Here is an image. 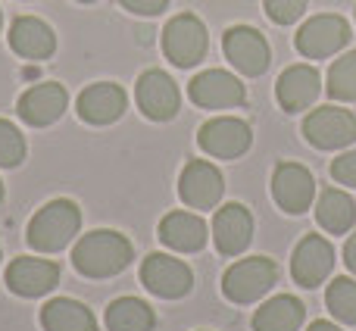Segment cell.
I'll return each instance as SVG.
<instances>
[{
    "instance_id": "obj_1",
    "label": "cell",
    "mask_w": 356,
    "mask_h": 331,
    "mask_svg": "<svg viewBox=\"0 0 356 331\" xmlns=\"http://www.w3.org/2000/svg\"><path fill=\"white\" fill-rule=\"evenodd\" d=\"M135 259L131 241L110 228H97V232L85 234L72 250V263L81 275L88 278H110L119 275L125 266Z\"/></svg>"
},
{
    "instance_id": "obj_2",
    "label": "cell",
    "mask_w": 356,
    "mask_h": 331,
    "mask_svg": "<svg viewBox=\"0 0 356 331\" xmlns=\"http://www.w3.org/2000/svg\"><path fill=\"white\" fill-rule=\"evenodd\" d=\"M79 228H81V209L72 200H50L47 207H41L31 216L25 241L41 253H56L79 234Z\"/></svg>"
},
{
    "instance_id": "obj_3",
    "label": "cell",
    "mask_w": 356,
    "mask_h": 331,
    "mask_svg": "<svg viewBox=\"0 0 356 331\" xmlns=\"http://www.w3.org/2000/svg\"><path fill=\"white\" fill-rule=\"evenodd\" d=\"M278 282V266L269 257H250L234 263L222 278V294L232 303H253L259 297H266V291H272V284Z\"/></svg>"
},
{
    "instance_id": "obj_4",
    "label": "cell",
    "mask_w": 356,
    "mask_h": 331,
    "mask_svg": "<svg viewBox=\"0 0 356 331\" xmlns=\"http://www.w3.org/2000/svg\"><path fill=\"white\" fill-rule=\"evenodd\" d=\"M207 25L191 13H181L163 31V54L178 69H191L207 56Z\"/></svg>"
},
{
    "instance_id": "obj_5",
    "label": "cell",
    "mask_w": 356,
    "mask_h": 331,
    "mask_svg": "<svg viewBox=\"0 0 356 331\" xmlns=\"http://www.w3.org/2000/svg\"><path fill=\"white\" fill-rule=\"evenodd\" d=\"M350 38L353 35H350L347 19L334 16V13H322V16H313L309 22H303L294 44L307 60H325V56L338 54L341 47H347Z\"/></svg>"
},
{
    "instance_id": "obj_6",
    "label": "cell",
    "mask_w": 356,
    "mask_h": 331,
    "mask_svg": "<svg viewBox=\"0 0 356 331\" xmlns=\"http://www.w3.org/2000/svg\"><path fill=\"white\" fill-rule=\"evenodd\" d=\"M303 135L319 150H341L356 141V116L341 106H319L307 116Z\"/></svg>"
},
{
    "instance_id": "obj_7",
    "label": "cell",
    "mask_w": 356,
    "mask_h": 331,
    "mask_svg": "<svg viewBox=\"0 0 356 331\" xmlns=\"http://www.w3.org/2000/svg\"><path fill=\"white\" fill-rule=\"evenodd\" d=\"M222 47H225V56L234 69H241V75H263L272 63V50L266 44V38L259 35L250 25H232L222 38Z\"/></svg>"
},
{
    "instance_id": "obj_8",
    "label": "cell",
    "mask_w": 356,
    "mask_h": 331,
    "mask_svg": "<svg viewBox=\"0 0 356 331\" xmlns=\"http://www.w3.org/2000/svg\"><path fill=\"white\" fill-rule=\"evenodd\" d=\"M253 141V131L244 119L234 116H216L209 119L207 125L197 135V144H200L203 154L216 156V160H234V156L247 154Z\"/></svg>"
},
{
    "instance_id": "obj_9",
    "label": "cell",
    "mask_w": 356,
    "mask_h": 331,
    "mask_svg": "<svg viewBox=\"0 0 356 331\" xmlns=\"http://www.w3.org/2000/svg\"><path fill=\"white\" fill-rule=\"evenodd\" d=\"M272 197L275 203L291 216H300L313 207L316 200V178L307 166L300 163H282L272 172Z\"/></svg>"
},
{
    "instance_id": "obj_10",
    "label": "cell",
    "mask_w": 356,
    "mask_h": 331,
    "mask_svg": "<svg viewBox=\"0 0 356 331\" xmlns=\"http://www.w3.org/2000/svg\"><path fill=\"white\" fill-rule=\"evenodd\" d=\"M141 282L150 294L163 297V300H178L191 291L194 275L181 259L166 257V253H150L141 263Z\"/></svg>"
},
{
    "instance_id": "obj_11",
    "label": "cell",
    "mask_w": 356,
    "mask_h": 331,
    "mask_svg": "<svg viewBox=\"0 0 356 331\" xmlns=\"http://www.w3.org/2000/svg\"><path fill=\"white\" fill-rule=\"evenodd\" d=\"M225 194V178L207 160H191L178 178V197L191 209H213Z\"/></svg>"
},
{
    "instance_id": "obj_12",
    "label": "cell",
    "mask_w": 356,
    "mask_h": 331,
    "mask_svg": "<svg viewBox=\"0 0 356 331\" xmlns=\"http://www.w3.org/2000/svg\"><path fill=\"white\" fill-rule=\"evenodd\" d=\"M188 94L197 106L203 110H225V106L244 104V85L238 75L225 72V69H207V72L194 75L188 85Z\"/></svg>"
},
{
    "instance_id": "obj_13",
    "label": "cell",
    "mask_w": 356,
    "mask_h": 331,
    "mask_svg": "<svg viewBox=\"0 0 356 331\" xmlns=\"http://www.w3.org/2000/svg\"><path fill=\"white\" fill-rule=\"evenodd\" d=\"M135 97H138L141 113L147 119H154V122H169V119H175L178 100H181L175 81L169 79L166 72H160V69H147V72L138 79Z\"/></svg>"
},
{
    "instance_id": "obj_14",
    "label": "cell",
    "mask_w": 356,
    "mask_h": 331,
    "mask_svg": "<svg viewBox=\"0 0 356 331\" xmlns=\"http://www.w3.org/2000/svg\"><path fill=\"white\" fill-rule=\"evenodd\" d=\"M334 269V247L319 234H307L297 244L294 259H291V275L300 288H316L322 284Z\"/></svg>"
},
{
    "instance_id": "obj_15",
    "label": "cell",
    "mask_w": 356,
    "mask_h": 331,
    "mask_svg": "<svg viewBox=\"0 0 356 331\" xmlns=\"http://www.w3.org/2000/svg\"><path fill=\"white\" fill-rule=\"evenodd\" d=\"M6 284L19 297H41L60 284V266L38 257H19L6 269Z\"/></svg>"
},
{
    "instance_id": "obj_16",
    "label": "cell",
    "mask_w": 356,
    "mask_h": 331,
    "mask_svg": "<svg viewBox=\"0 0 356 331\" xmlns=\"http://www.w3.org/2000/svg\"><path fill=\"white\" fill-rule=\"evenodd\" d=\"M213 238H216V250H219L222 257H238V253H244L253 238V216L247 213V207H241V203H225L222 209H216Z\"/></svg>"
},
{
    "instance_id": "obj_17",
    "label": "cell",
    "mask_w": 356,
    "mask_h": 331,
    "mask_svg": "<svg viewBox=\"0 0 356 331\" xmlns=\"http://www.w3.org/2000/svg\"><path fill=\"white\" fill-rule=\"evenodd\" d=\"M322 94V79H319V69L316 66H291L282 72L275 85V97L282 104V110L288 113H300V110H309L316 104V97Z\"/></svg>"
},
{
    "instance_id": "obj_18",
    "label": "cell",
    "mask_w": 356,
    "mask_h": 331,
    "mask_svg": "<svg viewBox=\"0 0 356 331\" xmlns=\"http://www.w3.org/2000/svg\"><path fill=\"white\" fill-rule=\"evenodd\" d=\"M66 104H69V94L63 85L56 81H44V85H35L19 97V119L35 129L41 125H54L56 119L66 113Z\"/></svg>"
},
{
    "instance_id": "obj_19",
    "label": "cell",
    "mask_w": 356,
    "mask_h": 331,
    "mask_svg": "<svg viewBox=\"0 0 356 331\" xmlns=\"http://www.w3.org/2000/svg\"><path fill=\"white\" fill-rule=\"evenodd\" d=\"M129 106V97L119 85L113 81H97V85L85 88L79 94V116L85 119L88 125H110L116 122L119 116Z\"/></svg>"
},
{
    "instance_id": "obj_20",
    "label": "cell",
    "mask_w": 356,
    "mask_h": 331,
    "mask_svg": "<svg viewBox=\"0 0 356 331\" xmlns=\"http://www.w3.org/2000/svg\"><path fill=\"white\" fill-rule=\"evenodd\" d=\"M10 47L25 60H47L56 50V35L47 22L35 16H19L10 29Z\"/></svg>"
},
{
    "instance_id": "obj_21",
    "label": "cell",
    "mask_w": 356,
    "mask_h": 331,
    "mask_svg": "<svg viewBox=\"0 0 356 331\" xmlns=\"http://www.w3.org/2000/svg\"><path fill=\"white\" fill-rule=\"evenodd\" d=\"M207 222L194 213H169L166 219L160 222V241L172 250H181V253H194L207 244Z\"/></svg>"
},
{
    "instance_id": "obj_22",
    "label": "cell",
    "mask_w": 356,
    "mask_h": 331,
    "mask_svg": "<svg viewBox=\"0 0 356 331\" xmlns=\"http://www.w3.org/2000/svg\"><path fill=\"white\" fill-rule=\"evenodd\" d=\"M303 316L307 307L297 297L278 294L253 313V331H297L303 325Z\"/></svg>"
},
{
    "instance_id": "obj_23",
    "label": "cell",
    "mask_w": 356,
    "mask_h": 331,
    "mask_svg": "<svg viewBox=\"0 0 356 331\" xmlns=\"http://www.w3.org/2000/svg\"><path fill=\"white\" fill-rule=\"evenodd\" d=\"M316 222L325 228L328 234H344L353 228L356 222V203L350 194L338 188H325L319 194V203H316Z\"/></svg>"
},
{
    "instance_id": "obj_24",
    "label": "cell",
    "mask_w": 356,
    "mask_h": 331,
    "mask_svg": "<svg viewBox=\"0 0 356 331\" xmlns=\"http://www.w3.org/2000/svg\"><path fill=\"white\" fill-rule=\"evenodd\" d=\"M41 325L47 331H97L91 309L79 300L56 297L41 309Z\"/></svg>"
},
{
    "instance_id": "obj_25",
    "label": "cell",
    "mask_w": 356,
    "mask_h": 331,
    "mask_svg": "<svg viewBox=\"0 0 356 331\" xmlns=\"http://www.w3.org/2000/svg\"><path fill=\"white\" fill-rule=\"evenodd\" d=\"M156 316L138 297H119L106 307V328L110 331H154Z\"/></svg>"
},
{
    "instance_id": "obj_26",
    "label": "cell",
    "mask_w": 356,
    "mask_h": 331,
    "mask_svg": "<svg viewBox=\"0 0 356 331\" xmlns=\"http://www.w3.org/2000/svg\"><path fill=\"white\" fill-rule=\"evenodd\" d=\"M325 91L332 100H356V50L332 63Z\"/></svg>"
},
{
    "instance_id": "obj_27",
    "label": "cell",
    "mask_w": 356,
    "mask_h": 331,
    "mask_svg": "<svg viewBox=\"0 0 356 331\" xmlns=\"http://www.w3.org/2000/svg\"><path fill=\"white\" fill-rule=\"evenodd\" d=\"M325 303L334 319L344 325H356V282L353 278H334L325 291Z\"/></svg>"
},
{
    "instance_id": "obj_28",
    "label": "cell",
    "mask_w": 356,
    "mask_h": 331,
    "mask_svg": "<svg viewBox=\"0 0 356 331\" xmlns=\"http://www.w3.org/2000/svg\"><path fill=\"white\" fill-rule=\"evenodd\" d=\"M25 160V138L10 119H0V166L16 169Z\"/></svg>"
},
{
    "instance_id": "obj_29",
    "label": "cell",
    "mask_w": 356,
    "mask_h": 331,
    "mask_svg": "<svg viewBox=\"0 0 356 331\" xmlns=\"http://www.w3.org/2000/svg\"><path fill=\"white\" fill-rule=\"evenodd\" d=\"M266 3V13H269L272 22L278 25H291L303 16L307 10V0H263Z\"/></svg>"
},
{
    "instance_id": "obj_30",
    "label": "cell",
    "mask_w": 356,
    "mask_h": 331,
    "mask_svg": "<svg viewBox=\"0 0 356 331\" xmlns=\"http://www.w3.org/2000/svg\"><path fill=\"white\" fill-rule=\"evenodd\" d=\"M332 178L341 184H347V188H356V150L338 156V160L332 163Z\"/></svg>"
},
{
    "instance_id": "obj_31",
    "label": "cell",
    "mask_w": 356,
    "mask_h": 331,
    "mask_svg": "<svg viewBox=\"0 0 356 331\" xmlns=\"http://www.w3.org/2000/svg\"><path fill=\"white\" fill-rule=\"evenodd\" d=\"M129 13H138V16H156L169 6V0H119Z\"/></svg>"
},
{
    "instance_id": "obj_32",
    "label": "cell",
    "mask_w": 356,
    "mask_h": 331,
    "mask_svg": "<svg viewBox=\"0 0 356 331\" xmlns=\"http://www.w3.org/2000/svg\"><path fill=\"white\" fill-rule=\"evenodd\" d=\"M344 263H347V269L356 275V232L347 238V247H344Z\"/></svg>"
},
{
    "instance_id": "obj_33",
    "label": "cell",
    "mask_w": 356,
    "mask_h": 331,
    "mask_svg": "<svg viewBox=\"0 0 356 331\" xmlns=\"http://www.w3.org/2000/svg\"><path fill=\"white\" fill-rule=\"evenodd\" d=\"M307 331H341V328L334 325V322H325V319H319V322H313V325H309Z\"/></svg>"
},
{
    "instance_id": "obj_34",
    "label": "cell",
    "mask_w": 356,
    "mask_h": 331,
    "mask_svg": "<svg viewBox=\"0 0 356 331\" xmlns=\"http://www.w3.org/2000/svg\"><path fill=\"white\" fill-rule=\"evenodd\" d=\"M0 200H3V181H0Z\"/></svg>"
},
{
    "instance_id": "obj_35",
    "label": "cell",
    "mask_w": 356,
    "mask_h": 331,
    "mask_svg": "<svg viewBox=\"0 0 356 331\" xmlns=\"http://www.w3.org/2000/svg\"><path fill=\"white\" fill-rule=\"evenodd\" d=\"M79 3H94V0H79Z\"/></svg>"
},
{
    "instance_id": "obj_36",
    "label": "cell",
    "mask_w": 356,
    "mask_h": 331,
    "mask_svg": "<svg viewBox=\"0 0 356 331\" xmlns=\"http://www.w3.org/2000/svg\"><path fill=\"white\" fill-rule=\"evenodd\" d=\"M0 25H3V16H0Z\"/></svg>"
}]
</instances>
